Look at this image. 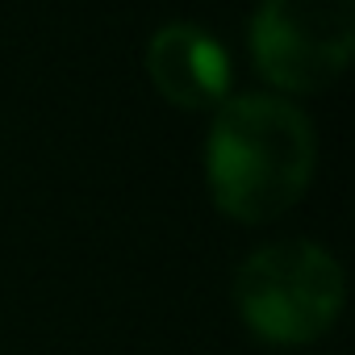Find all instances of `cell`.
Returning a JSON list of instances; mask_svg holds the SVG:
<instances>
[{
  "label": "cell",
  "mask_w": 355,
  "mask_h": 355,
  "mask_svg": "<svg viewBox=\"0 0 355 355\" xmlns=\"http://www.w3.org/2000/svg\"><path fill=\"white\" fill-rule=\"evenodd\" d=\"M355 55V0H263L251 17V59L284 92L330 88Z\"/></svg>",
  "instance_id": "cell-3"
},
{
  "label": "cell",
  "mask_w": 355,
  "mask_h": 355,
  "mask_svg": "<svg viewBox=\"0 0 355 355\" xmlns=\"http://www.w3.org/2000/svg\"><path fill=\"white\" fill-rule=\"evenodd\" d=\"M313 159V125L297 105L263 92L222 101L205 142L214 205L247 226L276 222L309 189Z\"/></svg>",
  "instance_id": "cell-1"
},
{
  "label": "cell",
  "mask_w": 355,
  "mask_h": 355,
  "mask_svg": "<svg viewBox=\"0 0 355 355\" xmlns=\"http://www.w3.org/2000/svg\"><path fill=\"white\" fill-rule=\"evenodd\" d=\"M234 305L263 343L305 347L343 309V268L326 247L305 239L259 247L234 276Z\"/></svg>",
  "instance_id": "cell-2"
},
{
  "label": "cell",
  "mask_w": 355,
  "mask_h": 355,
  "mask_svg": "<svg viewBox=\"0 0 355 355\" xmlns=\"http://www.w3.org/2000/svg\"><path fill=\"white\" fill-rule=\"evenodd\" d=\"M146 76L180 109H214L230 92V59L214 34L193 21H167L146 42Z\"/></svg>",
  "instance_id": "cell-4"
}]
</instances>
